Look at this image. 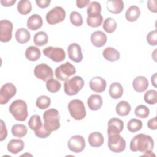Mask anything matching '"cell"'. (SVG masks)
<instances>
[{"mask_svg":"<svg viewBox=\"0 0 157 157\" xmlns=\"http://www.w3.org/2000/svg\"><path fill=\"white\" fill-rule=\"evenodd\" d=\"M154 141L152 137L144 134L135 136L130 142V150L134 152L143 153V156H151L154 155L152 153Z\"/></svg>","mask_w":157,"mask_h":157,"instance_id":"1","label":"cell"},{"mask_svg":"<svg viewBox=\"0 0 157 157\" xmlns=\"http://www.w3.org/2000/svg\"><path fill=\"white\" fill-rule=\"evenodd\" d=\"M44 120V126L50 131H54L58 129L60 127V118L59 112L55 109H50L44 112L43 114Z\"/></svg>","mask_w":157,"mask_h":157,"instance_id":"2","label":"cell"},{"mask_svg":"<svg viewBox=\"0 0 157 157\" xmlns=\"http://www.w3.org/2000/svg\"><path fill=\"white\" fill-rule=\"evenodd\" d=\"M9 110L15 120L20 121H25L28 115L26 103L21 99L13 101L9 106Z\"/></svg>","mask_w":157,"mask_h":157,"instance_id":"3","label":"cell"},{"mask_svg":"<svg viewBox=\"0 0 157 157\" xmlns=\"http://www.w3.org/2000/svg\"><path fill=\"white\" fill-rule=\"evenodd\" d=\"M68 110L71 116L76 120H83L86 115L85 105L80 99L71 101L67 105Z\"/></svg>","mask_w":157,"mask_h":157,"instance_id":"4","label":"cell"},{"mask_svg":"<svg viewBox=\"0 0 157 157\" xmlns=\"http://www.w3.org/2000/svg\"><path fill=\"white\" fill-rule=\"evenodd\" d=\"M84 80L80 76H74L65 81L64 83V93L69 96L77 94L83 87Z\"/></svg>","mask_w":157,"mask_h":157,"instance_id":"5","label":"cell"},{"mask_svg":"<svg viewBox=\"0 0 157 157\" xmlns=\"http://www.w3.org/2000/svg\"><path fill=\"white\" fill-rule=\"evenodd\" d=\"M76 73L75 67L71 63L67 61L58 66L55 71V77L61 81H66Z\"/></svg>","mask_w":157,"mask_h":157,"instance_id":"6","label":"cell"},{"mask_svg":"<svg viewBox=\"0 0 157 157\" xmlns=\"http://www.w3.org/2000/svg\"><path fill=\"white\" fill-rule=\"evenodd\" d=\"M108 147L114 153H121L126 148V141L120 134H109Z\"/></svg>","mask_w":157,"mask_h":157,"instance_id":"7","label":"cell"},{"mask_svg":"<svg viewBox=\"0 0 157 157\" xmlns=\"http://www.w3.org/2000/svg\"><path fill=\"white\" fill-rule=\"evenodd\" d=\"M46 20L49 25H55L62 22L66 18L65 10L60 6H56L46 14Z\"/></svg>","mask_w":157,"mask_h":157,"instance_id":"8","label":"cell"},{"mask_svg":"<svg viewBox=\"0 0 157 157\" xmlns=\"http://www.w3.org/2000/svg\"><path fill=\"white\" fill-rule=\"evenodd\" d=\"M43 53L45 56L56 63L61 62L66 58V53L64 49L60 47H47L43 50Z\"/></svg>","mask_w":157,"mask_h":157,"instance_id":"9","label":"cell"},{"mask_svg":"<svg viewBox=\"0 0 157 157\" xmlns=\"http://www.w3.org/2000/svg\"><path fill=\"white\" fill-rule=\"evenodd\" d=\"M34 75L39 79L47 82L53 77L52 69L46 64L42 63L37 65L34 69Z\"/></svg>","mask_w":157,"mask_h":157,"instance_id":"10","label":"cell"},{"mask_svg":"<svg viewBox=\"0 0 157 157\" xmlns=\"http://www.w3.org/2000/svg\"><path fill=\"white\" fill-rule=\"evenodd\" d=\"M17 92L15 85L12 83H7L3 85L0 90V104H6L13 98Z\"/></svg>","mask_w":157,"mask_h":157,"instance_id":"11","label":"cell"},{"mask_svg":"<svg viewBox=\"0 0 157 157\" xmlns=\"http://www.w3.org/2000/svg\"><path fill=\"white\" fill-rule=\"evenodd\" d=\"M85 140L83 136L75 135L72 136L67 142L69 149L74 153H80L85 147Z\"/></svg>","mask_w":157,"mask_h":157,"instance_id":"12","label":"cell"},{"mask_svg":"<svg viewBox=\"0 0 157 157\" xmlns=\"http://www.w3.org/2000/svg\"><path fill=\"white\" fill-rule=\"evenodd\" d=\"M13 24L7 20H2L0 21V40L2 42H7L12 39Z\"/></svg>","mask_w":157,"mask_h":157,"instance_id":"13","label":"cell"},{"mask_svg":"<svg viewBox=\"0 0 157 157\" xmlns=\"http://www.w3.org/2000/svg\"><path fill=\"white\" fill-rule=\"evenodd\" d=\"M69 58L75 63H80L83 59V54L80 46L77 43H72L67 47Z\"/></svg>","mask_w":157,"mask_h":157,"instance_id":"14","label":"cell"},{"mask_svg":"<svg viewBox=\"0 0 157 157\" xmlns=\"http://www.w3.org/2000/svg\"><path fill=\"white\" fill-rule=\"evenodd\" d=\"M90 88L91 90L96 93H102L105 91L106 88L107 82L105 79L101 77H93L89 83Z\"/></svg>","mask_w":157,"mask_h":157,"instance_id":"15","label":"cell"},{"mask_svg":"<svg viewBox=\"0 0 157 157\" xmlns=\"http://www.w3.org/2000/svg\"><path fill=\"white\" fill-rule=\"evenodd\" d=\"M123 121L116 117L112 118L108 121L107 133L109 134H120L123 129Z\"/></svg>","mask_w":157,"mask_h":157,"instance_id":"16","label":"cell"},{"mask_svg":"<svg viewBox=\"0 0 157 157\" xmlns=\"http://www.w3.org/2000/svg\"><path fill=\"white\" fill-rule=\"evenodd\" d=\"M107 36L101 31H96L91 35V42L96 47H101L107 42Z\"/></svg>","mask_w":157,"mask_h":157,"instance_id":"17","label":"cell"},{"mask_svg":"<svg viewBox=\"0 0 157 157\" xmlns=\"http://www.w3.org/2000/svg\"><path fill=\"white\" fill-rule=\"evenodd\" d=\"M148 81L147 78L144 76L136 77L132 82V86L134 90L138 93L145 91L148 87Z\"/></svg>","mask_w":157,"mask_h":157,"instance_id":"18","label":"cell"},{"mask_svg":"<svg viewBox=\"0 0 157 157\" xmlns=\"http://www.w3.org/2000/svg\"><path fill=\"white\" fill-rule=\"evenodd\" d=\"M43 20L40 15L38 14H33L30 16L27 20V27L29 29L36 31L42 27Z\"/></svg>","mask_w":157,"mask_h":157,"instance_id":"19","label":"cell"},{"mask_svg":"<svg viewBox=\"0 0 157 157\" xmlns=\"http://www.w3.org/2000/svg\"><path fill=\"white\" fill-rule=\"evenodd\" d=\"M107 8L110 12L118 14L124 9V2L121 0H109L107 1Z\"/></svg>","mask_w":157,"mask_h":157,"instance_id":"20","label":"cell"},{"mask_svg":"<svg viewBox=\"0 0 157 157\" xmlns=\"http://www.w3.org/2000/svg\"><path fill=\"white\" fill-rule=\"evenodd\" d=\"M88 108L91 110H98L102 105V98L99 94H91L87 100Z\"/></svg>","mask_w":157,"mask_h":157,"instance_id":"21","label":"cell"},{"mask_svg":"<svg viewBox=\"0 0 157 157\" xmlns=\"http://www.w3.org/2000/svg\"><path fill=\"white\" fill-rule=\"evenodd\" d=\"M89 144L93 147H99L104 144V137L99 132H91L88 136Z\"/></svg>","mask_w":157,"mask_h":157,"instance_id":"22","label":"cell"},{"mask_svg":"<svg viewBox=\"0 0 157 157\" xmlns=\"http://www.w3.org/2000/svg\"><path fill=\"white\" fill-rule=\"evenodd\" d=\"M7 150L12 154H17L24 148V142L21 139H12L7 144Z\"/></svg>","mask_w":157,"mask_h":157,"instance_id":"23","label":"cell"},{"mask_svg":"<svg viewBox=\"0 0 157 157\" xmlns=\"http://www.w3.org/2000/svg\"><path fill=\"white\" fill-rule=\"evenodd\" d=\"M102 55L106 60L110 62L118 61L120 57L119 52L113 47L105 48L103 51Z\"/></svg>","mask_w":157,"mask_h":157,"instance_id":"24","label":"cell"},{"mask_svg":"<svg viewBox=\"0 0 157 157\" xmlns=\"http://www.w3.org/2000/svg\"><path fill=\"white\" fill-rule=\"evenodd\" d=\"M109 93L112 98L114 99H119L123 94V86L120 83L114 82L110 85Z\"/></svg>","mask_w":157,"mask_h":157,"instance_id":"25","label":"cell"},{"mask_svg":"<svg viewBox=\"0 0 157 157\" xmlns=\"http://www.w3.org/2000/svg\"><path fill=\"white\" fill-rule=\"evenodd\" d=\"M140 15V10L138 6H131L126 10L125 13L126 19L130 21L133 22L136 21Z\"/></svg>","mask_w":157,"mask_h":157,"instance_id":"26","label":"cell"},{"mask_svg":"<svg viewBox=\"0 0 157 157\" xmlns=\"http://www.w3.org/2000/svg\"><path fill=\"white\" fill-rule=\"evenodd\" d=\"M41 53L40 49L35 46L28 47L25 51V57L31 61H35L39 59Z\"/></svg>","mask_w":157,"mask_h":157,"instance_id":"27","label":"cell"},{"mask_svg":"<svg viewBox=\"0 0 157 157\" xmlns=\"http://www.w3.org/2000/svg\"><path fill=\"white\" fill-rule=\"evenodd\" d=\"M31 38L29 32L24 28H18L15 33V39L20 44H25L28 42Z\"/></svg>","mask_w":157,"mask_h":157,"instance_id":"28","label":"cell"},{"mask_svg":"<svg viewBox=\"0 0 157 157\" xmlns=\"http://www.w3.org/2000/svg\"><path fill=\"white\" fill-rule=\"evenodd\" d=\"M131 107L130 104L126 101H121L119 102L115 107L117 113L120 116H126L130 111Z\"/></svg>","mask_w":157,"mask_h":157,"instance_id":"29","label":"cell"},{"mask_svg":"<svg viewBox=\"0 0 157 157\" xmlns=\"http://www.w3.org/2000/svg\"><path fill=\"white\" fill-rule=\"evenodd\" d=\"M101 4L97 1H92L87 8L88 17H96L101 15Z\"/></svg>","mask_w":157,"mask_h":157,"instance_id":"30","label":"cell"},{"mask_svg":"<svg viewBox=\"0 0 157 157\" xmlns=\"http://www.w3.org/2000/svg\"><path fill=\"white\" fill-rule=\"evenodd\" d=\"M11 132L13 136L21 138L26 135L28 129L26 126L23 124H15L12 126Z\"/></svg>","mask_w":157,"mask_h":157,"instance_id":"31","label":"cell"},{"mask_svg":"<svg viewBox=\"0 0 157 157\" xmlns=\"http://www.w3.org/2000/svg\"><path fill=\"white\" fill-rule=\"evenodd\" d=\"M32 10V5L28 0H21L17 4V10L21 15H27Z\"/></svg>","mask_w":157,"mask_h":157,"instance_id":"32","label":"cell"},{"mask_svg":"<svg viewBox=\"0 0 157 157\" xmlns=\"http://www.w3.org/2000/svg\"><path fill=\"white\" fill-rule=\"evenodd\" d=\"M48 37L47 33L44 31H39L34 36V43L37 46H43L47 44Z\"/></svg>","mask_w":157,"mask_h":157,"instance_id":"33","label":"cell"},{"mask_svg":"<svg viewBox=\"0 0 157 157\" xmlns=\"http://www.w3.org/2000/svg\"><path fill=\"white\" fill-rule=\"evenodd\" d=\"M28 124L29 128L33 130L34 132L39 130L43 126L41 118L38 115H32L29 118Z\"/></svg>","mask_w":157,"mask_h":157,"instance_id":"34","label":"cell"},{"mask_svg":"<svg viewBox=\"0 0 157 157\" xmlns=\"http://www.w3.org/2000/svg\"><path fill=\"white\" fill-rule=\"evenodd\" d=\"M117 24L116 21L112 18H107L102 25L104 30L107 33H112L117 29Z\"/></svg>","mask_w":157,"mask_h":157,"instance_id":"35","label":"cell"},{"mask_svg":"<svg viewBox=\"0 0 157 157\" xmlns=\"http://www.w3.org/2000/svg\"><path fill=\"white\" fill-rule=\"evenodd\" d=\"M128 129L131 132H136L142 128V122L138 119H131L127 124Z\"/></svg>","mask_w":157,"mask_h":157,"instance_id":"36","label":"cell"},{"mask_svg":"<svg viewBox=\"0 0 157 157\" xmlns=\"http://www.w3.org/2000/svg\"><path fill=\"white\" fill-rule=\"evenodd\" d=\"M50 98L47 96L42 95L37 98L36 102V105L39 109L44 110L48 108L50 105Z\"/></svg>","mask_w":157,"mask_h":157,"instance_id":"37","label":"cell"},{"mask_svg":"<svg viewBox=\"0 0 157 157\" xmlns=\"http://www.w3.org/2000/svg\"><path fill=\"white\" fill-rule=\"evenodd\" d=\"M61 87V83L54 78H51L46 82V88L47 90L52 93L58 92Z\"/></svg>","mask_w":157,"mask_h":157,"instance_id":"38","label":"cell"},{"mask_svg":"<svg viewBox=\"0 0 157 157\" xmlns=\"http://www.w3.org/2000/svg\"><path fill=\"white\" fill-rule=\"evenodd\" d=\"M144 101L148 104H155L157 102V92L155 90H149L144 96Z\"/></svg>","mask_w":157,"mask_h":157,"instance_id":"39","label":"cell"},{"mask_svg":"<svg viewBox=\"0 0 157 157\" xmlns=\"http://www.w3.org/2000/svg\"><path fill=\"white\" fill-rule=\"evenodd\" d=\"M70 21L75 26H80L83 25V20L82 15L76 11H73L70 14Z\"/></svg>","mask_w":157,"mask_h":157,"instance_id":"40","label":"cell"},{"mask_svg":"<svg viewBox=\"0 0 157 157\" xmlns=\"http://www.w3.org/2000/svg\"><path fill=\"white\" fill-rule=\"evenodd\" d=\"M102 21H103V17L101 14L96 17H87V18H86V23L88 25L93 28H96L101 26L102 25Z\"/></svg>","mask_w":157,"mask_h":157,"instance_id":"41","label":"cell"},{"mask_svg":"<svg viewBox=\"0 0 157 157\" xmlns=\"http://www.w3.org/2000/svg\"><path fill=\"white\" fill-rule=\"evenodd\" d=\"M135 115L141 118H146L150 114L149 109L144 105H139L135 109Z\"/></svg>","mask_w":157,"mask_h":157,"instance_id":"42","label":"cell"},{"mask_svg":"<svg viewBox=\"0 0 157 157\" xmlns=\"http://www.w3.org/2000/svg\"><path fill=\"white\" fill-rule=\"evenodd\" d=\"M147 41L150 45H156L157 44V31L156 29L149 32L147 36Z\"/></svg>","mask_w":157,"mask_h":157,"instance_id":"43","label":"cell"},{"mask_svg":"<svg viewBox=\"0 0 157 157\" xmlns=\"http://www.w3.org/2000/svg\"><path fill=\"white\" fill-rule=\"evenodd\" d=\"M51 132H52L48 131L44 126V124H43V126L39 130L34 132V134L39 138H47L51 134Z\"/></svg>","mask_w":157,"mask_h":157,"instance_id":"44","label":"cell"},{"mask_svg":"<svg viewBox=\"0 0 157 157\" xmlns=\"http://www.w3.org/2000/svg\"><path fill=\"white\" fill-rule=\"evenodd\" d=\"M7 136V131L6 124L2 120H1V140H4Z\"/></svg>","mask_w":157,"mask_h":157,"instance_id":"45","label":"cell"},{"mask_svg":"<svg viewBox=\"0 0 157 157\" xmlns=\"http://www.w3.org/2000/svg\"><path fill=\"white\" fill-rule=\"evenodd\" d=\"M147 7L150 11L156 13L157 7H156V1L155 0H149L147 1Z\"/></svg>","mask_w":157,"mask_h":157,"instance_id":"46","label":"cell"},{"mask_svg":"<svg viewBox=\"0 0 157 157\" xmlns=\"http://www.w3.org/2000/svg\"><path fill=\"white\" fill-rule=\"evenodd\" d=\"M51 2L50 0H37L36 1V3L37 6L41 8V9H45L49 6Z\"/></svg>","mask_w":157,"mask_h":157,"instance_id":"47","label":"cell"},{"mask_svg":"<svg viewBox=\"0 0 157 157\" xmlns=\"http://www.w3.org/2000/svg\"><path fill=\"white\" fill-rule=\"evenodd\" d=\"M147 126L149 129L152 130H156L157 129V123H156V117H155L150 119L147 123Z\"/></svg>","mask_w":157,"mask_h":157,"instance_id":"48","label":"cell"},{"mask_svg":"<svg viewBox=\"0 0 157 157\" xmlns=\"http://www.w3.org/2000/svg\"><path fill=\"white\" fill-rule=\"evenodd\" d=\"M90 3V0H77L76 1L77 7L80 9L85 7Z\"/></svg>","mask_w":157,"mask_h":157,"instance_id":"49","label":"cell"},{"mask_svg":"<svg viewBox=\"0 0 157 157\" xmlns=\"http://www.w3.org/2000/svg\"><path fill=\"white\" fill-rule=\"evenodd\" d=\"M16 2V0H1V4L4 7L12 6Z\"/></svg>","mask_w":157,"mask_h":157,"instance_id":"50","label":"cell"},{"mask_svg":"<svg viewBox=\"0 0 157 157\" xmlns=\"http://www.w3.org/2000/svg\"><path fill=\"white\" fill-rule=\"evenodd\" d=\"M151 83L153 84V85L155 86V87H156V73H155L152 76H151Z\"/></svg>","mask_w":157,"mask_h":157,"instance_id":"51","label":"cell"}]
</instances>
